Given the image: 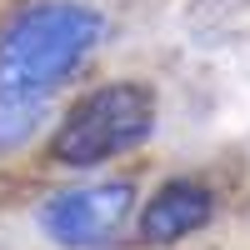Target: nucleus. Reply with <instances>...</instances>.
<instances>
[{"instance_id": "2", "label": "nucleus", "mask_w": 250, "mask_h": 250, "mask_svg": "<svg viewBox=\"0 0 250 250\" xmlns=\"http://www.w3.org/2000/svg\"><path fill=\"white\" fill-rule=\"evenodd\" d=\"M155 130V95L135 80H110L90 95H80L70 115L55 125L50 150L65 165H100L110 155H125Z\"/></svg>"}, {"instance_id": "1", "label": "nucleus", "mask_w": 250, "mask_h": 250, "mask_svg": "<svg viewBox=\"0 0 250 250\" xmlns=\"http://www.w3.org/2000/svg\"><path fill=\"white\" fill-rule=\"evenodd\" d=\"M100 35L105 20L85 0H25L0 25V95L55 100Z\"/></svg>"}, {"instance_id": "4", "label": "nucleus", "mask_w": 250, "mask_h": 250, "mask_svg": "<svg viewBox=\"0 0 250 250\" xmlns=\"http://www.w3.org/2000/svg\"><path fill=\"white\" fill-rule=\"evenodd\" d=\"M210 215H215V195L200 180H165L140 210V240L175 245L185 235H195L200 225H210Z\"/></svg>"}, {"instance_id": "3", "label": "nucleus", "mask_w": 250, "mask_h": 250, "mask_svg": "<svg viewBox=\"0 0 250 250\" xmlns=\"http://www.w3.org/2000/svg\"><path fill=\"white\" fill-rule=\"evenodd\" d=\"M130 210H135L130 180H90V185H70V190L45 195L35 210V225L60 250H100L115 240V230L130 220Z\"/></svg>"}, {"instance_id": "5", "label": "nucleus", "mask_w": 250, "mask_h": 250, "mask_svg": "<svg viewBox=\"0 0 250 250\" xmlns=\"http://www.w3.org/2000/svg\"><path fill=\"white\" fill-rule=\"evenodd\" d=\"M50 120V100L35 95H0V150H20Z\"/></svg>"}]
</instances>
